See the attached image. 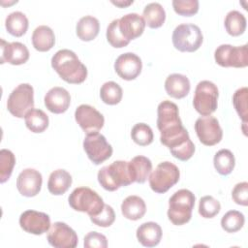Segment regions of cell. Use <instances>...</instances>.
<instances>
[{
  "instance_id": "f35d334b",
  "label": "cell",
  "mask_w": 248,
  "mask_h": 248,
  "mask_svg": "<svg viewBox=\"0 0 248 248\" xmlns=\"http://www.w3.org/2000/svg\"><path fill=\"white\" fill-rule=\"evenodd\" d=\"M247 93L248 89L247 87H240L238 88L232 96V104L233 107L239 115V117L242 119L243 124H246L247 122Z\"/></svg>"
},
{
  "instance_id": "ac0fdd59",
  "label": "cell",
  "mask_w": 248,
  "mask_h": 248,
  "mask_svg": "<svg viewBox=\"0 0 248 248\" xmlns=\"http://www.w3.org/2000/svg\"><path fill=\"white\" fill-rule=\"evenodd\" d=\"M29 59V50L25 45L19 42L8 43L1 40V64L21 65Z\"/></svg>"
},
{
  "instance_id": "d4e9b609",
  "label": "cell",
  "mask_w": 248,
  "mask_h": 248,
  "mask_svg": "<svg viewBox=\"0 0 248 248\" xmlns=\"http://www.w3.org/2000/svg\"><path fill=\"white\" fill-rule=\"evenodd\" d=\"M32 45L38 51H48L55 44V35L52 29L46 25L38 26L32 34Z\"/></svg>"
},
{
  "instance_id": "8992f818",
  "label": "cell",
  "mask_w": 248,
  "mask_h": 248,
  "mask_svg": "<svg viewBox=\"0 0 248 248\" xmlns=\"http://www.w3.org/2000/svg\"><path fill=\"white\" fill-rule=\"evenodd\" d=\"M171 41L177 50L181 52H194L202 46L203 37L198 25L182 23L174 28Z\"/></svg>"
},
{
  "instance_id": "30bf717a",
  "label": "cell",
  "mask_w": 248,
  "mask_h": 248,
  "mask_svg": "<svg viewBox=\"0 0 248 248\" xmlns=\"http://www.w3.org/2000/svg\"><path fill=\"white\" fill-rule=\"evenodd\" d=\"M214 59L221 67L245 68L248 65L247 45L239 46L221 45L215 49Z\"/></svg>"
},
{
  "instance_id": "cb8c5ba5",
  "label": "cell",
  "mask_w": 248,
  "mask_h": 248,
  "mask_svg": "<svg viewBox=\"0 0 248 248\" xmlns=\"http://www.w3.org/2000/svg\"><path fill=\"white\" fill-rule=\"evenodd\" d=\"M121 212L129 220L137 221L142 218L146 212L144 201L139 196H128L121 203Z\"/></svg>"
},
{
  "instance_id": "7402d4cb",
  "label": "cell",
  "mask_w": 248,
  "mask_h": 248,
  "mask_svg": "<svg viewBox=\"0 0 248 248\" xmlns=\"http://www.w3.org/2000/svg\"><path fill=\"white\" fill-rule=\"evenodd\" d=\"M191 84L189 78L181 74H171L165 81L167 94L174 99H182L190 92Z\"/></svg>"
},
{
  "instance_id": "836d02e7",
  "label": "cell",
  "mask_w": 248,
  "mask_h": 248,
  "mask_svg": "<svg viewBox=\"0 0 248 248\" xmlns=\"http://www.w3.org/2000/svg\"><path fill=\"white\" fill-rule=\"evenodd\" d=\"M245 223L244 215L237 210H230L228 211L221 219V227L222 229L230 233L236 232L240 229H242Z\"/></svg>"
},
{
  "instance_id": "ee69618b",
  "label": "cell",
  "mask_w": 248,
  "mask_h": 248,
  "mask_svg": "<svg viewBox=\"0 0 248 248\" xmlns=\"http://www.w3.org/2000/svg\"><path fill=\"white\" fill-rule=\"evenodd\" d=\"M111 3L112 4H114V5H116V6H118V7H120V8H124V7H127V6H129V5H131V4H133V0L132 1H127V2H123V1H111Z\"/></svg>"
},
{
  "instance_id": "4dcf8cb0",
  "label": "cell",
  "mask_w": 248,
  "mask_h": 248,
  "mask_svg": "<svg viewBox=\"0 0 248 248\" xmlns=\"http://www.w3.org/2000/svg\"><path fill=\"white\" fill-rule=\"evenodd\" d=\"M225 28L227 32L233 37L244 33L246 29V18L243 14L238 11H230L225 17Z\"/></svg>"
},
{
  "instance_id": "4fadbf2b",
  "label": "cell",
  "mask_w": 248,
  "mask_h": 248,
  "mask_svg": "<svg viewBox=\"0 0 248 248\" xmlns=\"http://www.w3.org/2000/svg\"><path fill=\"white\" fill-rule=\"evenodd\" d=\"M75 119L86 135L99 133L105 124L103 114L94 107L82 104L76 108Z\"/></svg>"
},
{
  "instance_id": "44dd1931",
  "label": "cell",
  "mask_w": 248,
  "mask_h": 248,
  "mask_svg": "<svg viewBox=\"0 0 248 248\" xmlns=\"http://www.w3.org/2000/svg\"><path fill=\"white\" fill-rule=\"evenodd\" d=\"M137 238L144 247H154L158 245L162 238V229L155 222L142 223L137 229Z\"/></svg>"
},
{
  "instance_id": "d590c367",
  "label": "cell",
  "mask_w": 248,
  "mask_h": 248,
  "mask_svg": "<svg viewBox=\"0 0 248 248\" xmlns=\"http://www.w3.org/2000/svg\"><path fill=\"white\" fill-rule=\"evenodd\" d=\"M16 165V157L9 149L0 150V182L5 183L12 175Z\"/></svg>"
},
{
  "instance_id": "60d3db41",
  "label": "cell",
  "mask_w": 248,
  "mask_h": 248,
  "mask_svg": "<svg viewBox=\"0 0 248 248\" xmlns=\"http://www.w3.org/2000/svg\"><path fill=\"white\" fill-rule=\"evenodd\" d=\"M90 220L96 226L107 228L113 224V222L115 220V213H114L113 208L110 205L105 204L102 211L100 213H98L97 215L91 216Z\"/></svg>"
},
{
  "instance_id": "ab89813d",
  "label": "cell",
  "mask_w": 248,
  "mask_h": 248,
  "mask_svg": "<svg viewBox=\"0 0 248 248\" xmlns=\"http://www.w3.org/2000/svg\"><path fill=\"white\" fill-rule=\"evenodd\" d=\"M172 7L176 14L183 16H192L199 11L198 0H173Z\"/></svg>"
},
{
  "instance_id": "2e32d148",
  "label": "cell",
  "mask_w": 248,
  "mask_h": 248,
  "mask_svg": "<svg viewBox=\"0 0 248 248\" xmlns=\"http://www.w3.org/2000/svg\"><path fill=\"white\" fill-rule=\"evenodd\" d=\"M142 69L141 59L133 52L120 54L114 62L116 74L125 80H133L139 77Z\"/></svg>"
},
{
  "instance_id": "5bb4252c",
  "label": "cell",
  "mask_w": 248,
  "mask_h": 248,
  "mask_svg": "<svg viewBox=\"0 0 248 248\" xmlns=\"http://www.w3.org/2000/svg\"><path fill=\"white\" fill-rule=\"evenodd\" d=\"M46 238L48 243L55 248H75L78 242L77 232L63 222L52 224Z\"/></svg>"
},
{
  "instance_id": "b9f144b4",
  "label": "cell",
  "mask_w": 248,
  "mask_h": 248,
  "mask_svg": "<svg viewBox=\"0 0 248 248\" xmlns=\"http://www.w3.org/2000/svg\"><path fill=\"white\" fill-rule=\"evenodd\" d=\"M83 245L86 248H106L108 247L107 237L98 232H89L83 239Z\"/></svg>"
},
{
  "instance_id": "6da1fadb",
  "label": "cell",
  "mask_w": 248,
  "mask_h": 248,
  "mask_svg": "<svg viewBox=\"0 0 248 248\" xmlns=\"http://www.w3.org/2000/svg\"><path fill=\"white\" fill-rule=\"evenodd\" d=\"M157 128L160 131L161 143L170 149L174 158L187 161L194 155L195 145L182 125L178 107L174 103L165 100L159 104Z\"/></svg>"
},
{
  "instance_id": "7c38bea8",
  "label": "cell",
  "mask_w": 248,
  "mask_h": 248,
  "mask_svg": "<svg viewBox=\"0 0 248 248\" xmlns=\"http://www.w3.org/2000/svg\"><path fill=\"white\" fill-rule=\"evenodd\" d=\"M195 131L200 141L206 146L219 143L223 138V130L219 121L211 115L199 117L195 122Z\"/></svg>"
},
{
  "instance_id": "1f68e13d",
  "label": "cell",
  "mask_w": 248,
  "mask_h": 248,
  "mask_svg": "<svg viewBox=\"0 0 248 248\" xmlns=\"http://www.w3.org/2000/svg\"><path fill=\"white\" fill-rule=\"evenodd\" d=\"M214 168L221 175L230 174L235 165V159L232 152L229 149H220L213 158Z\"/></svg>"
},
{
  "instance_id": "52a82bcc",
  "label": "cell",
  "mask_w": 248,
  "mask_h": 248,
  "mask_svg": "<svg viewBox=\"0 0 248 248\" xmlns=\"http://www.w3.org/2000/svg\"><path fill=\"white\" fill-rule=\"evenodd\" d=\"M179 177V169L173 163L161 162L149 175V186L155 193L164 194L178 182Z\"/></svg>"
},
{
  "instance_id": "e0dca14e",
  "label": "cell",
  "mask_w": 248,
  "mask_h": 248,
  "mask_svg": "<svg viewBox=\"0 0 248 248\" xmlns=\"http://www.w3.org/2000/svg\"><path fill=\"white\" fill-rule=\"evenodd\" d=\"M43 177L40 171L35 169H25L17 176L16 188L24 197L37 196L42 188Z\"/></svg>"
},
{
  "instance_id": "ffe728a7",
  "label": "cell",
  "mask_w": 248,
  "mask_h": 248,
  "mask_svg": "<svg viewBox=\"0 0 248 248\" xmlns=\"http://www.w3.org/2000/svg\"><path fill=\"white\" fill-rule=\"evenodd\" d=\"M144 28L145 21L139 14L130 13L119 18V30L128 42L140 37Z\"/></svg>"
},
{
  "instance_id": "4316f807",
  "label": "cell",
  "mask_w": 248,
  "mask_h": 248,
  "mask_svg": "<svg viewBox=\"0 0 248 248\" xmlns=\"http://www.w3.org/2000/svg\"><path fill=\"white\" fill-rule=\"evenodd\" d=\"M100 31L99 20L92 16H82L77 23L76 33L78 39L84 42L94 40Z\"/></svg>"
},
{
  "instance_id": "8d00e7d4",
  "label": "cell",
  "mask_w": 248,
  "mask_h": 248,
  "mask_svg": "<svg viewBox=\"0 0 248 248\" xmlns=\"http://www.w3.org/2000/svg\"><path fill=\"white\" fill-rule=\"evenodd\" d=\"M221 210L220 202L212 196H204L201 198L199 203V213L203 218H213Z\"/></svg>"
},
{
  "instance_id": "5b68a950",
  "label": "cell",
  "mask_w": 248,
  "mask_h": 248,
  "mask_svg": "<svg viewBox=\"0 0 248 248\" xmlns=\"http://www.w3.org/2000/svg\"><path fill=\"white\" fill-rule=\"evenodd\" d=\"M70 206L80 212H86L89 217L100 213L105 205L103 199L97 192L88 187L76 188L68 198Z\"/></svg>"
},
{
  "instance_id": "d6a6232c",
  "label": "cell",
  "mask_w": 248,
  "mask_h": 248,
  "mask_svg": "<svg viewBox=\"0 0 248 248\" xmlns=\"http://www.w3.org/2000/svg\"><path fill=\"white\" fill-rule=\"evenodd\" d=\"M123 96L121 86L114 81L105 82L100 89L101 100L107 105H116L120 103Z\"/></svg>"
},
{
  "instance_id": "3957f363",
  "label": "cell",
  "mask_w": 248,
  "mask_h": 248,
  "mask_svg": "<svg viewBox=\"0 0 248 248\" xmlns=\"http://www.w3.org/2000/svg\"><path fill=\"white\" fill-rule=\"evenodd\" d=\"M97 178L101 186L110 192L133 183L128 162L121 160L114 161L110 165L103 167L98 171Z\"/></svg>"
},
{
  "instance_id": "f546056e",
  "label": "cell",
  "mask_w": 248,
  "mask_h": 248,
  "mask_svg": "<svg viewBox=\"0 0 248 248\" xmlns=\"http://www.w3.org/2000/svg\"><path fill=\"white\" fill-rule=\"evenodd\" d=\"M26 127L33 133H43L48 127V116L40 108L30 109L24 116Z\"/></svg>"
},
{
  "instance_id": "7bdbcfd3",
  "label": "cell",
  "mask_w": 248,
  "mask_h": 248,
  "mask_svg": "<svg viewBox=\"0 0 248 248\" xmlns=\"http://www.w3.org/2000/svg\"><path fill=\"white\" fill-rule=\"evenodd\" d=\"M232 198L236 204L246 206L248 204V183L246 181L237 183L232 191Z\"/></svg>"
},
{
  "instance_id": "484cf974",
  "label": "cell",
  "mask_w": 248,
  "mask_h": 248,
  "mask_svg": "<svg viewBox=\"0 0 248 248\" xmlns=\"http://www.w3.org/2000/svg\"><path fill=\"white\" fill-rule=\"evenodd\" d=\"M71 174L62 169H58L52 171L48 177L47 189L50 194L55 196L63 195L72 185Z\"/></svg>"
},
{
  "instance_id": "277c9868",
  "label": "cell",
  "mask_w": 248,
  "mask_h": 248,
  "mask_svg": "<svg viewBox=\"0 0 248 248\" xmlns=\"http://www.w3.org/2000/svg\"><path fill=\"white\" fill-rule=\"evenodd\" d=\"M195 201V195L190 190L180 189L176 191L169 200L168 217L170 221L176 226L188 223L192 217Z\"/></svg>"
},
{
  "instance_id": "d6986e66",
  "label": "cell",
  "mask_w": 248,
  "mask_h": 248,
  "mask_svg": "<svg viewBox=\"0 0 248 248\" xmlns=\"http://www.w3.org/2000/svg\"><path fill=\"white\" fill-rule=\"evenodd\" d=\"M45 106L55 114L65 112L71 104L70 93L63 87L55 86L50 88L45 95Z\"/></svg>"
},
{
  "instance_id": "74e56055",
  "label": "cell",
  "mask_w": 248,
  "mask_h": 248,
  "mask_svg": "<svg viewBox=\"0 0 248 248\" xmlns=\"http://www.w3.org/2000/svg\"><path fill=\"white\" fill-rule=\"evenodd\" d=\"M107 40L110 44L111 46L115 48H121L126 46L130 42H128L121 34L119 30V19H113L107 28Z\"/></svg>"
},
{
  "instance_id": "8fae6325",
  "label": "cell",
  "mask_w": 248,
  "mask_h": 248,
  "mask_svg": "<svg viewBox=\"0 0 248 248\" xmlns=\"http://www.w3.org/2000/svg\"><path fill=\"white\" fill-rule=\"evenodd\" d=\"M83 149L89 160L95 165H100L112 155V147L105 136L99 133L86 135L83 140Z\"/></svg>"
},
{
  "instance_id": "9a60e30c",
  "label": "cell",
  "mask_w": 248,
  "mask_h": 248,
  "mask_svg": "<svg viewBox=\"0 0 248 248\" xmlns=\"http://www.w3.org/2000/svg\"><path fill=\"white\" fill-rule=\"evenodd\" d=\"M19 226L28 233L40 235L49 230L50 218L46 213L30 209L21 213Z\"/></svg>"
},
{
  "instance_id": "603a6c76",
  "label": "cell",
  "mask_w": 248,
  "mask_h": 248,
  "mask_svg": "<svg viewBox=\"0 0 248 248\" xmlns=\"http://www.w3.org/2000/svg\"><path fill=\"white\" fill-rule=\"evenodd\" d=\"M129 170L133 182L144 183L152 170V163L145 156L139 155L128 162Z\"/></svg>"
},
{
  "instance_id": "83f0119b",
  "label": "cell",
  "mask_w": 248,
  "mask_h": 248,
  "mask_svg": "<svg viewBox=\"0 0 248 248\" xmlns=\"http://www.w3.org/2000/svg\"><path fill=\"white\" fill-rule=\"evenodd\" d=\"M142 16L145 25L152 29L161 27L166 19V12L164 8L160 3L157 2L147 4L143 9Z\"/></svg>"
},
{
  "instance_id": "9c48e42d",
  "label": "cell",
  "mask_w": 248,
  "mask_h": 248,
  "mask_svg": "<svg viewBox=\"0 0 248 248\" xmlns=\"http://www.w3.org/2000/svg\"><path fill=\"white\" fill-rule=\"evenodd\" d=\"M34 107V89L29 83L17 85L9 95L7 108L9 112L17 117L23 118Z\"/></svg>"
},
{
  "instance_id": "f1b7e54d",
  "label": "cell",
  "mask_w": 248,
  "mask_h": 248,
  "mask_svg": "<svg viewBox=\"0 0 248 248\" xmlns=\"http://www.w3.org/2000/svg\"><path fill=\"white\" fill-rule=\"evenodd\" d=\"M28 24L26 16L18 11L9 14L5 20L7 31L15 37H21L24 35L28 29Z\"/></svg>"
},
{
  "instance_id": "e575fe53",
  "label": "cell",
  "mask_w": 248,
  "mask_h": 248,
  "mask_svg": "<svg viewBox=\"0 0 248 248\" xmlns=\"http://www.w3.org/2000/svg\"><path fill=\"white\" fill-rule=\"evenodd\" d=\"M131 137L134 142L140 146H146L153 141V132L150 126L145 123H137L131 131Z\"/></svg>"
},
{
  "instance_id": "7a4b0ae2",
  "label": "cell",
  "mask_w": 248,
  "mask_h": 248,
  "mask_svg": "<svg viewBox=\"0 0 248 248\" xmlns=\"http://www.w3.org/2000/svg\"><path fill=\"white\" fill-rule=\"evenodd\" d=\"M51 67L66 82L82 83L87 78V68L70 49H60L51 58Z\"/></svg>"
},
{
  "instance_id": "ba28073f",
  "label": "cell",
  "mask_w": 248,
  "mask_h": 248,
  "mask_svg": "<svg viewBox=\"0 0 248 248\" xmlns=\"http://www.w3.org/2000/svg\"><path fill=\"white\" fill-rule=\"evenodd\" d=\"M218 96V88L212 81H200L196 86L193 98L194 108L202 116L210 115L217 108Z\"/></svg>"
}]
</instances>
